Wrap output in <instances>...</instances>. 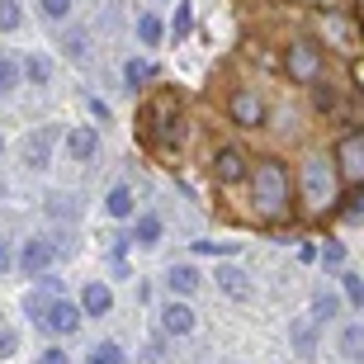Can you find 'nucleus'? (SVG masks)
<instances>
[{
  "label": "nucleus",
  "instance_id": "f257e3e1",
  "mask_svg": "<svg viewBox=\"0 0 364 364\" xmlns=\"http://www.w3.org/2000/svg\"><path fill=\"white\" fill-rule=\"evenodd\" d=\"M289 194H294V185H289V171L279 161H260L251 171V199H256L260 218H270V223L284 218L289 213Z\"/></svg>",
  "mask_w": 364,
  "mask_h": 364
},
{
  "label": "nucleus",
  "instance_id": "f03ea898",
  "mask_svg": "<svg viewBox=\"0 0 364 364\" xmlns=\"http://www.w3.org/2000/svg\"><path fill=\"white\" fill-rule=\"evenodd\" d=\"M331 189H336V171L326 156H308L303 161V199H308L312 213H322L326 203H331Z\"/></svg>",
  "mask_w": 364,
  "mask_h": 364
},
{
  "label": "nucleus",
  "instance_id": "7ed1b4c3",
  "mask_svg": "<svg viewBox=\"0 0 364 364\" xmlns=\"http://www.w3.org/2000/svg\"><path fill=\"white\" fill-rule=\"evenodd\" d=\"M284 71H289V81H298V85H312L317 76H322V53H317V43H289Z\"/></svg>",
  "mask_w": 364,
  "mask_h": 364
},
{
  "label": "nucleus",
  "instance_id": "20e7f679",
  "mask_svg": "<svg viewBox=\"0 0 364 364\" xmlns=\"http://www.w3.org/2000/svg\"><path fill=\"white\" fill-rule=\"evenodd\" d=\"M147 123H151V137H156L161 147L180 142V105L171 100V95H161V100L147 109Z\"/></svg>",
  "mask_w": 364,
  "mask_h": 364
},
{
  "label": "nucleus",
  "instance_id": "39448f33",
  "mask_svg": "<svg viewBox=\"0 0 364 364\" xmlns=\"http://www.w3.org/2000/svg\"><path fill=\"white\" fill-rule=\"evenodd\" d=\"M336 161H341V180H346V185H360L364 180V133H346L341 137Z\"/></svg>",
  "mask_w": 364,
  "mask_h": 364
},
{
  "label": "nucleus",
  "instance_id": "423d86ee",
  "mask_svg": "<svg viewBox=\"0 0 364 364\" xmlns=\"http://www.w3.org/2000/svg\"><path fill=\"white\" fill-rule=\"evenodd\" d=\"M38 322L48 326V331H57V336H71V331L81 326V312L71 308V303H67L62 294H53V298H48V308H43V317H38Z\"/></svg>",
  "mask_w": 364,
  "mask_h": 364
},
{
  "label": "nucleus",
  "instance_id": "0eeeda50",
  "mask_svg": "<svg viewBox=\"0 0 364 364\" xmlns=\"http://www.w3.org/2000/svg\"><path fill=\"white\" fill-rule=\"evenodd\" d=\"M228 109H232V119L242 123V128H260L265 123V100H260L256 90H232V100H228Z\"/></svg>",
  "mask_w": 364,
  "mask_h": 364
},
{
  "label": "nucleus",
  "instance_id": "6e6552de",
  "mask_svg": "<svg viewBox=\"0 0 364 364\" xmlns=\"http://www.w3.org/2000/svg\"><path fill=\"white\" fill-rule=\"evenodd\" d=\"M57 137H62V128H53V123H48V128H38V133H28L24 137V166H33V171H43V166H48V151H53V142Z\"/></svg>",
  "mask_w": 364,
  "mask_h": 364
},
{
  "label": "nucleus",
  "instance_id": "1a4fd4ad",
  "mask_svg": "<svg viewBox=\"0 0 364 364\" xmlns=\"http://www.w3.org/2000/svg\"><path fill=\"white\" fill-rule=\"evenodd\" d=\"M213 180H223V185H237V180H246V151L242 147H223L213 156Z\"/></svg>",
  "mask_w": 364,
  "mask_h": 364
},
{
  "label": "nucleus",
  "instance_id": "9d476101",
  "mask_svg": "<svg viewBox=\"0 0 364 364\" xmlns=\"http://www.w3.org/2000/svg\"><path fill=\"white\" fill-rule=\"evenodd\" d=\"M57 246L53 242H24V251H19V270L24 274H43L48 265H53Z\"/></svg>",
  "mask_w": 364,
  "mask_h": 364
},
{
  "label": "nucleus",
  "instance_id": "9b49d317",
  "mask_svg": "<svg viewBox=\"0 0 364 364\" xmlns=\"http://www.w3.org/2000/svg\"><path fill=\"white\" fill-rule=\"evenodd\" d=\"M81 308L90 312V317H105V312L114 308V294H109L105 284L95 279V284H85V294H81Z\"/></svg>",
  "mask_w": 364,
  "mask_h": 364
},
{
  "label": "nucleus",
  "instance_id": "f8f14e48",
  "mask_svg": "<svg viewBox=\"0 0 364 364\" xmlns=\"http://www.w3.org/2000/svg\"><path fill=\"white\" fill-rule=\"evenodd\" d=\"M95 147H100V133H95V128H76V133H67V151L76 156V161H90Z\"/></svg>",
  "mask_w": 364,
  "mask_h": 364
},
{
  "label": "nucleus",
  "instance_id": "ddd939ff",
  "mask_svg": "<svg viewBox=\"0 0 364 364\" xmlns=\"http://www.w3.org/2000/svg\"><path fill=\"white\" fill-rule=\"evenodd\" d=\"M161 326L171 331V336H189V326H194V312H189L185 303H171V308L161 312Z\"/></svg>",
  "mask_w": 364,
  "mask_h": 364
},
{
  "label": "nucleus",
  "instance_id": "4468645a",
  "mask_svg": "<svg viewBox=\"0 0 364 364\" xmlns=\"http://www.w3.org/2000/svg\"><path fill=\"white\" fill-rule=\"evenodd\" d=\"M218 284H223V294H232V298H251V279H246V270H237V265H223V270H218Z\"/></svg>",
  "mask_w": 364,
  "mask_h": 364
},
{
  "label": "nucleus",
  "instance_id": "2eb2a0df",
  "mask_svg": "<svg viewBox=\"0 0 364 364\" xmlns=\"http://www.w3.org/2000/svg\"><path fill=\"white\" fill-rule=\"evenodd\" d=\"M166 284H171V294H194V289H199V274L189 270V265H171V270H166Z\"/></svg>",
  "mask_w": 364,
  "mask_h": 364
},
{
  "label": "nucleus",
  "instance_id": "dca6fc26",
  "mask_svg": "<svg viewBox=\"0 0 364 364\" xmlns=\"http://www.w3.org/2000/svg\"><path fill=\"white\" fill-rule=\"evenodd\" d=\"M341 355L346 360H364V326H346L341 331Z\"/></svg>",
  "mask_w": 364,
  "mask_h": 364
},
{
  "label": "nucleus",
  "instance_id": "f3484780",
  "mask_svg": "<svg viewBox=\"0 0 364 364\" xmlns=\"http://www.w3.org/2000/svg\"><path fill=\"white\" fill-rule=\"evenodd\" d=\"M133 242L137 246H156V242H161V218H137V232H133Z\"/></svg>",
  "mask_w": 364,
  "mask_h": 364
},
{
  "label": "nucleus",
  "instance_id": "a211bd4d",
  "mask_svg": "<svg viewBox=\"0 0 364 364\" xmlns=\"http://www.w3.org/2000/svg\"><path fill=\"white\" fill-rule=\"evenodd\" d=\"M19 24H24V10H19V0H0V33H14Z\"/></svg>",
  "mask_w": 364,
  "mask_h": 364
},
{
  "label": "nucleus",
  "instance_id": "6ab92c4d",
  "mask_svg": "<svg viewBox=\"0 0 364 364\" xmlns=\"http://www.w3.org/2000/svg\"><path fill=\"white\" fill-rule=\"evenodd\" d=\"M123 350L114 346V341H100V346H90V355H85V364H119Z\"/></svg>",
  "mask_w": 364,
  "mask_h": 364
},
{
  "label": "nucleus",
  "instance_id": "aec40b11",
  "mask_svg": "<svg viewBox=\"0 0 364 364\" xmlns=\"http://www.w3.org/2000/svg\"><path fill=\"white\" fill-rule=\"evenodd\" d=\"M105 203H109V213H114V218H128V213L137 208V203H133V189H123V185L114 189V194H109Z\"/></svg>",
  "mask_w": 364,
  "mask_h": 364
},
{
  "label": "nucleus",
  "instance_id": "412c9836",
  "mask_svg": "<svg viewBox=\"0 0 364 364\" xmlns=\"http://www.w3.org/2000/svg\"><path fill=\"white\" fill-rule=\"evenodd\" d=\"M62 48H67L71 62H85V57H90V38H85L81 28H76V33H67V43H62Z\"/></svg>",
  "mask_w": 364,
  "mask_h": 364
},
{
  "label": "nucleus",
  "instance_id": "4be33fe9",
  "mask_svg": "<svg viewBox=\"0 0 364 364\" xmlns=\"http://www.w3.org/2000/svg\"><path fill=\"white\" fill-rule=\"evenodd\" d=\"M137 38L147 43H161V19H156V14H142V19H137Z\"/></svg>",
  "mask_w": 364,
  "mask_h": 364
},
{
  "label": "nucleus",
  "instance_id": "5701e85b",
  "mask_svg": "<svg viewBox=\"0 0 364 364\" xmlns=\"http://www.w3.org/2000/svg\"><path fill=\"white\" fill-rule=\"evenodd\" d=\"M336 312H341L336 298H331V294H317V303H312V322H331Z\"/></svg>",
  "mask_w": 364,
  "mask_h": 364
},
{
  "label": "nucleus",
  "instance_id": "b1692460",
  "mask_svg": "<svg viewBox=\"0 0 364 364\" xmlns=\"http://www.w3.org/2000/svg\"><path fill=\"white\" fill-rule=\"evenodd\" d=\"M24 76L33 85H43L48 76H53V67H48V57H24Z\"/></svg>",
  "mask_w": 364,
  "mask_h": 364
},
{
  "label": "nucleus",
  "instance_id": "393cba45",
  "mask_svg": "<svg viewBox=\"0 0 364 364\" xmlns=\"http://www.w3.org/2000/svg\"><path fill=\"white\" fill-rule=\"evenodd\" d=\"M123 81L133 85V90H137V85H142V81H151V62H137V57H133V62L123 67Z\"/></svg>",
  "mask_w": 364,
  "mask_h": 364
},
{
  "label": "nucleus",
  "instance_id": "a878e982",
  "mask_svg": "<svg viewBox=\"0 0 364 364\" xmlns=\"http://www.w3.org/2000/svg\"><path fill=\"white\" fill-rule=\"evenodd\" d=\"M14 85H19V62H10V57H0V95H10Z\"/></svg>",
  "mask_w": 364,
  "mask_h": 364
},
{
  "label": "nucleus",
  "instance_id": "bb28decb",
  "mask_svg": "<svg viewBox=\"0 0 364 364\" xmlns=\"http://www.w3.org/2000/svg\"><path fill=\"white\" fill-rule=\"evenodd\" d=\"M341 284H346V298H350L355 308H364V284H360V274H341Z\"/></svg>",
  "mask_w": 364,
  "mask_h": 364
},
{
  "label": "nucleus",
  "instance_id": "cd10ccee",
  "mask_svg": "<svg viewBox=\"0 0 364 364\" xmlns=\"http://www.w3.org/2000/svg\"><path fill=\"white\" fill-rule=\"evenodd\" d=\"M341 213H346V218H360L364 213V194L355 185H350V194H346V203H341Z\"/></svg>",
  "mask_w": 364,
  "mask_h": 364
},
{
  "label": "nucleus",
  "instance_id": "c85d7f7f",
  "mask_svg": "<svg viewBox=\"0 0 364 364\" xmlns=\"http://www.w3.org/2000/svg\"><path fill=\"white\" fill-rule=\"evenodd\" d=\"M294 341H298V355H312V326L308 322L294 326Z\"/></svg>",
  "mask_w": 364,
  "mask_h": 364
},
{
  "label": "nucleus",
  "instance_id": "c756f323",
  "mask_svg": "<svg viewBox=\"0 0 364 364\" xmlns=\"http://www.w3.org/2000/svg\"><path fill=\"white\" fill-rule=\"evenodd\" d=\"M171 33H176V38H185V33H189V0H180V10H176V24H171Z\"/></svg>",
  "mask_w": 364,
  "mask_h": 364
},
{
  "label": "nucleus",
  "instance_id": "7c9ffc66",
  "mask_svg": "<svg viewBox=\"0 0 364 364\" xmlns=\"http://www.w3.org/2000/svg\"><path fill=\"white\" fill-rule=\"evenodd\" d=\"M43 14H48V19H67L71 0H43Z\"/></svg>",
  "mask_w": 364,
  "mask_h": 364
},
{
  "label": "nucleus",
  "instance_id": "2f4dec72",
  "mask_svg": "<svg viewBox=\"0 0 364 364\" xmlns=\"http://www.w3.org/2000/svg\"><path fill=\"white\" fill-rule=\"evenodd\" d=\"M194 251H199V256H228L232 246H223V242H199Z\"/></svg>",
  "mask_w": 364,
  "mask_h": 364
},
{
  "label": "nucleus",
  "instance_id": "473e14b6",
  "mask_svg": "<svg viewBox=\"0 0 364 364\" xmlns=\"http://www.w3.org/2000/svg\"><path fill=\"white\" fill-rule=\"evenodd\" d=\"M317 109H322V114H326V109H336V95L326 90V85H317Z\"/></svg>",
  "mask_w": 364,
  "mask_h": 364
},
{
  "label": "nucleus",
  "instance_id": "72a5a7b5",
  "mask_svg": "<svg viewBox=\"0 0 364 364\" xmlns=\"http://www.w3.org/2000/svg\"><path fill=\"white\" fill-rule=\"evenodd\" d=\"M38 364H71V360H67V350H43Z\"/></svg>",
  "mask_w": 364,
  "mask_h": 364
},
{
  "label": "nucleus",
  "instance_id": "f704fd0d",
  "mask_svg": "<svg viewBox=\"0 0 364 364\" xmlns=\"http://www.w3.org/2000/svg\"><path fill=\"white\" fill-rule=\"evenodd\" d=\"M85 105H90V114H95V119H100V123L109 119V105H105V100H85Z\"/></svg>",
  "mask_w": 364,
  "mask_h": 364
},
{
  "label": "nucleus",
  "instance_id": "c9c22d12",
  "mask_svg": "<svg viewBox=\"0 0 364 364\" xmlns=\"http://www.w3.org/2000/svg\"><path fill=\"white\" fill-rule=\"evenodd\" d=\"M341 256H346V251H341V242H326V265H341Z\"/></svg>",
  "mask_w": 364,
  "mask_h": 364
},
{
  "label": "nucleus",
  "instance_id": "e433bc0d",
  "mask_svg": "<svg viewBox=\"0 0 364 364\" xmlns=\"http://www.w3.org/2000/svg\"><path fill=\"white\" fill-rule=\"evenodd\" d=\"M5 355H14V336L10 331H0V360H5Z\"/></svg>",
  "mask_w": 364,
  "mask_h": 364
},
{
  "label": "nucleus",
  "instance_id": "4c0bfd02",
  "mask_svg": "<svg viewBox=\"0 0 364 364\" xmlns=\"http://www.w3.org/2000/svg\"><path fill=\"white\" fill-rule=\"evenodd\" d=\"M0 260H5V246H0Z\"/></svg>",
  "mask_w": 364,
  "mask_h": 364
},
{
  "label": "nucleus",
  "instance_id": "58836bf2",
  "mask_svg": "<svg viewBox=\"0 0 364 364\" xmlns=\"http://www.w3.org/2000/svg\"><path fill=\"white\" fill-rule=\"evenodd\" d=\"M0 151H5V142H0Z\"/></svg>",
  "mask_w": 364,
  "mask_h": 364
}]
</instances>
